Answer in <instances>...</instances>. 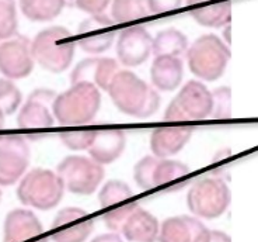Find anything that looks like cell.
<instances>
[{"label":"cell","instance_id":"obj_34","mask_svg":"<svg viewBox=\"0 0 258 242\" xmlns=\"http://www.w3.org/2000/svg\"><path fill=\"white\" fill-rule=\"evenodd\" d=\"M111 2L112 0H75V5L84 13L96 16V14H104Z\"/></svg>","mask_w":258,"mask_h":242},{"label":"cell","instance_id":"obj_29","mask_svg":"<svg viewBox=\"0 0 258 242\" xmlns=\"http://www.w3.org/2000/svg\"><path fill=\"white\" fill-rule=\"evenodd\" d=\"M21 103V93L12 79L0 72V107L6 114H13Z\"/></svg>","mask_w":258,"mask_h":242},{"label":"cell","instance_id":"obj_35","mask_svg":"<svg viewBox=\"0 0 258 242\" xmlns=\"http://www.w3.org/2000/svg\"><path fill=\"white\" fill-rule=\"evenodd\" d=\"M184 0H148L150 14L168 13L180 9Z\"/></svg>","mask_w":258,"mask_h":242},{"label":"cell","instance_id":"obj_4","mask_svg":"<svg viewBox=\"0 0 258 242\" xmlns=\"http://www.w3.org/2000/svg\"><path fill=\"white\" fill-rule=\"evenodd\" d=\"M64 190L58 173L37 168L23 176L17 189V197L24 206L32 209L51 210L60 203Z\"/></svg>","mask_w":258,"mask_h":242},{"label":"cell","instance_id":"obj_21","mask_svg":"<svg viewBox=\"0 0 258 242\" xmlns=\"http://www.w3.org/2000/svg\"><path fill=\"white\" fill-rule=\"evenodd\" d=\"M189 180L191 169L188 165L182 164L180 161L159 159L153 177L155 189L161 190L164 193H174L188 186Z\"/></svg>","mask_w":258,"mask_h":242},{"label":"cell","instance_id":"obj_37","mask_svg":"<svg viewBox=\"0 0 258 242\" xmlns=\"http://www.w3.org/2000/svg\"><path fill=\"white\" fill-rule=\"evenodd\" d=\"M91 242H123V239L116 232H111V234H103V235L96 236Z\"/></svg>","mask_w":258,"mask_h":242},{"label":"cell","instance_id":"obj_7","mask_svg":"<svg viewBox=\"0 0 258 242\" xmlns=\"http://www.w3.org/2000/svg\"><path fill=\"white\" fill-rule=\"evenodd\" d=\"M212 92L200 80H189L171 100L163 118L166 121L204 120L212 116Z\"/></svg>","mask_w":258,"mask_h":242},{"label":"cell","instance_id":"obj_15","mask_svg":"<svg viewBox=\"0 0 258 242\" xmlns=\"http://www.w3.org/2000/svg\"><path fill=\"white\" fill-rule=\"evenodd\" d=\"M119 71L115 59L105 57H93L80 61L71 73L72 85L90 83L108 92L112 79Z\"/></svg>","mask_w":258,"mask_h":242},{"label":"cell","instance_id":"obj_31","mask_svg":"<svg viewBox=\"0 0 258 242\" xmlns=\"http://www.w3.org/2000/svg\"><path fill=\"white\" fill-rule=\"evenodd\" d=\"M97 130H68L59 132V137L62 139L64 147L73 151H84L90 148V145L94 141Z\"/></svg>","mask_w":258,"mask_h":242},{"label":"cell","instance_id":"obj_5","mask_svg":"<svg viewBox=\"0 0 258 242\" xmlns=\"http://www.w3.org/2000/svg\"><path fill=\"white\" fill-rule=\"evenodd\" d=\"M189 71L200 79L213 82L225 72L230 59V50L215 34H205L188 48Z\"/></svg>","mask_w":258,"mask_h":242},{"label":"cell","instance_id":"obj_33","mask_svg":"<svg viewBox=\"0 0 258 242\" xmlns=\"http://www.w3.org/2000/svg\"><path fill=\"white\" fill-rule=\"evenodd\" d=\"M213 98V110L212 117L226 118L230 116V107H232V93L229 87H220L212 92Z\"/></svg>","mask_w":258,"mask_h":242},{"label":"cell","instance_id":"obj_3","mask_svg":"<svg viewBox=\"0 0 258 242\" xmlns=\"http://www.w3.org/2000/svg\"><path fill=\"white\" fill-rule=\"evenodd\" d=\"M101 106V93L90 83H76L58 94L53 114L62 125H84L94 120Z\"/></svg>","mask_w":258,"mask_h":242},{"label":"cell","instance_id":"obj_16","mask_svg":"<svg viewBox=\"0 0 258 242\" xmlns=\"http://www.w3.org/2000/svg\"><path fill=\"white\" fill-rule=\"evenodd\" d=\"M42 224L32 211L16 209L10 211L5 220L3 242H48Z\"/></svg>","mask_w":258,"mask_h":242},{"label":"cell","instance_id":"obj_14","mask_svg":"<svg viewBox=\"0 0 258 242\" xmlns=\"http://www.w3.org/2000/svg\"><path fill=\"white\" fill-rule=\"evenodd\" d=\"M153 51V38L142 26H132L119 34L116 42V57L123 66L142 65Z\"/></svg>","mask_w":258,"mask_h":242},{"label":"cell","instance_id":"obj_10","mask_svg":"<svg viewBox=\"0 0 258 242\" xmlns=\"http://www.w3.org/2000/svg\"><path fill=\"white\" fill-rule=\"evenodd\" d=\"M30 165V147L20 135L0 139V186H12L24 176Z\"/></svg>","mask_w":258,"mask_h":242},{"label":"cell","instance_id":"obj_6","mask_svg":"<svg viewBox=\"0 0 258 242\" xmlns=\"http://www.w3.org/2000/svg\"><path fill=\"white\" fill-rule=\"evenodd\" d=\"M232 200L230 190L220 177H204L191 186L187 195V206L194 216L218 218L225 213Z\"/></svg>","mask_w":258,"mask_h":242},{"label":"cell","instance_id":"obj_32","mask_svg":"<svg viewBox=\"0 0 258 242\" xmlns=\"http://www.w3.org/2000/svg\"><path fill=\"white\" fill-rule=\"evenodd\" d=\"M139 204L134 202V200H128L122 203L119 207H115V209L108 210L105 211L103 216V221L105 224V227L108 229H111L112 232H119L121 228H122L123 223L126 221V218L129 217V214L134 211V210L138 207Z\"/></svg>","mask_w":258,"mask_h":242},{"label":"cell","instance_id":"obj_1","mask_svg":"<svg viewBox=\"0 0 258 242\" xmlns=\"http://www.w3.org/2000/svg\"><path fill=\"white\" fill-rule=\"evenodd\" d=\"M108 93L118 110L131 117L149 118L160 107L157 90L131 71H118Z\"/></svg>","mask_w":258,"mask_h":242},{"label":"cell","instance_id":"obj_41","mask_svg":"<svg viewBox=\"0 0 258 242\" xmlns=\"http://www.w3.org/2000/svg\"><path fill=\"white\" fill-rule=\"evenodd\" d=\"M66 2H68V0H66ZM73 2H75V0H73Z\"/></svg>","mask_w":258,"mask_h":242},{"label":"cell","instance_id":"obj_12","mask_svg":"<svg viewBox=\"0 0 258 242\" xmlns=\"http://www.w3.org/2000/svg\"><path fill=\"white\" fill-rule=\"evenodd\" d=\"M94 229L90 214L79 207L60 210L51 224V239L53 242H86Z\"/></svg>","mask_w":258,"mask_h":242},{"label":"cell","instance_id":"obj_11","mask_svg":"<svg viewBox=\"0 0 258 242\" xmlns=\"http://www.w3.org/2000/svg\"><path fill=\"white\" fill-rule=\"evenodd\" d=\"M34 57L30 39L14 35L0 42V72L6 78H27L34 69Z\"/></svg>","mask_w":258,"mask_h":242},{"label":"cell","instance_id":"obj_17","mask_svg":"<svg viewBox=\"0 0 258 242\" xmlns=\"http://www.w3.org/2000/svg\"><path fill=\"white\" fill-rule=\"evenodd\" d=\"M192 127H160L156 128L150 135V150L156 158L167 159L178 154L192 135Z\"/></svg>","mask_w":258,"mask_h":242},{"label":"cell","instance_id":"obj_23","mask_svg":"<svg viewBox=\"0 0 258 242\" xmlns=\"http://www.w3.org/2000/svg\"><path fill=\"white\" fill-rule=\"evenodd\" d=\"M189 14L198 24L211 28H220L229 26L232 20V2L219 0L209 6H195Z\"/></svg>","mask_w":258,"mask_h":242},{"label":"cell","instance_id":"obj_18","mask_svg":"<svg viewBox=\"0 0 258 242\" xmlns=\"http://www.w3.org/2000/svg\"><path fill=\"white\" fill-rule=\"evenodd\" d=\"M126 145L125 132L119 128H100L97 130L93 144L89 148L90 157L98 164H112L122 155Z\"/></svg>","mask_w":258,"mask_h":242},{"label":"cell","instance_id":"obj_25","mask_svg":"<svg viewBox=\"0 0 258 242\" xmlns=\"http://www.w3.org/2000/svg\"><path fill=\"white\" fill-rule=\"evenodd\" d=\"M66 0H20V9L31 21H51L62 13Z\"/></svg>","mask_w":258,"mask_h":242},{"label":"cell","instance_id":"obj_27","mask_svg":"<svg viewBox=\"0 0 258 242\" xmlns=\"http://www.w3.org/2000/svg\"><path fill=\"white\" fill-rule=\"evenodd\" d=\"M132 199L134 191L122 180H108L98 193V202L103 210L112 209L116 204H122Z\"/></svg>","mask_w":258,"mask_h":242},{"label":"cell","instance_id":"obj_22","mask_svg":"<svg viewBox=\"0 0 258 242\" xmlns=\"http://www.w3.org/2000/svg\"><path fill=\"white\" fill-rule=\"evenodd\" d=\"M184 76L182 61L177 57H156L150 68V79L157 90L171 92L180 86Z\"/></svg>","mask_w":258,"mask_h":242},{"label":"cell","instance_id":"obj_19","mask_svg":"<svg viewBox=\"0 0 258 242\" xmlns=\"http://www.w3.org/2000/svg\"><path fill=\"white\" fill-rule=\"evenodd\" d=\"M205 224L189 216L170 217L160 225L159 242H198L207 231Z\"/></svg>","mask_w":258,"mask_h":242},{"label":"cell","instance_id":"obj_24","mask_svg":"<svg viewBox=\"0 0 258 242\" xmlns=\"http://www.w3.org/2000/svg\"><path fill=\"white\" fill-rule=\"evenodd\" d=\"M188 38L175 28H167L157 33L153 38V53L156 57H177L180 58L188 51Z\"/></svg>","mask_w":258,"mask_h":242},{"label":"cell","instance_id":"obj_30","mask_svg":"<svg viewBox=\"0 0 258 242\" xmlns=\"http://www.w3.org/2000/svg\"><path fill=\"white\" fill-rule=\"evenodd\" d=\"M160 158H156L155 155L142 158L138 164L135 165L134 169V177H135L136 184L143 190H153V177H155L156 165L159 162Z\"/></svg>","mask_w":258,"mask_h":242},{"label":"cell","instance_id":"obj_26","mask_svg":"<svg viewBox=\"0 0 258 242\" xmlns=\"http://www.w3.org/2000/svg\"><path fill=\"white\" fill-rule=\"evenodd\" d=\"M111 16L116 24L145 19L150 16L148 0H112Z\"/></svg>","mask_w":258,"mask_h":242},{"label":"cell","instance_id":"obj_39","mask_svg":"<svg viewBox=\"0 0 258 242\" xmlns=\"http://www.w3.org/2000/svg\"><path fill=\"white\" fill-rule=\"evenodd\" d=\"M5 116H6V113L3 112V110H2V107H0V131L3 130V128H5ZM2 135H0V139H2Z\"/></svg>","mask_w":258,"mask_h":242},{"label":"cell","instance_id":"obj_40","mask_svg":"<svg viewBox=\"0 0 258 242\" xmlns=\"http://www.w3.org/2000/svg\"><path fill=\"white\" fill-rule=\"evenodd\" d=\"M0 202H2V190H0Z\"/></svg>","mask_w":258,"mask_h":242},{"label":"cell","instance_id":"obj_8","mask_svg":"<svg viewBox=\"0 0 258 242\" xmlns=\"http://www.w3.org/2000/svg\"><path fill=\"white\" fill-rule=\"evenodd\" d=\"M56 173L63 182L64 189L75 195H93L103 182L105 170L104 165L93 158L72 155L64 158L58 165Z\"/></svg>","mask_w":258,"mask_h":242},{"label":"cell","instance_id":"obj_9","mask_svg":"<svg viewBox=\"0 0 258 242\" xmlns=\"http://www.w3.org/2000/svg\"><path fill=\"white\" fill-rule=\"evenodd\" d=\"M58 94L49 89H37L28 96L17 116V125L21 130H49L55 124L53 103Z\"/></svg>","mask_w":258,"mask_h":242},{"label":"cell","instance_id":"obj_13","mask_svg":"<svg viewBox=\"0 0 258 242\" xmlns=\"http://www.w3.org/2000/svg\"><path fill=\"white\" fill-rule=\"evenodd\" d=\"M115 21L107 14H96L79 26L76 41L87 54H103L111 48L115 39Z\"/></svg>","mask_w":258,"mask_h":242},{"label":"cell","instance_id":"obj_36","mask_svg":"<svg viewBox=\"0 0 258 242\" xmlns=\"http://www.w3.org/2000/svg\"><path fill=\"white\" fill-rule=\"evenodd\" d=\"M198 242H232V238L223 231L208 228L198 239Z\"/></svg>","mask_w":258,"mask_h":242},{"label":"cell","instance_id":"obj_2","mask_svg":"<svg viewBox=\"0 0 258 242\" xmlns=\"http://www.w3.org/2000/svg\"><path fill=\"white\" fill-rule=\"evenodd\" d=\"M76 44V37L68 28L49 27L37 34L31 42L32 57L46 71L63 72L73 61Z\"/></svg>","mask_w":258,"mask_h":242},{"label":"cell","instance_id":"obj_20","mask_svg":"<svg viewBox=\"0 0 258 242\" xmlns=\"http://www.w3.org/2000/svg\"><path fill=\"white\" fill-rule=\"evenodd\" d=\"M119 232L129 242H156L159 239L160 224L153 214L138 206L129 214Z\"/></svg>","mask_w":258,"mask_h":242},{"label":"cell","instance_id":"obj_28","mask_svg":"<svg viewBox=\"0 0 258 242\" xmlns=\"http://www.w3.org/2000/svg\"><path fill=\"white\" fill-rule=\"evenodd\" d=\"M17 10L14 0H0V39L12 38L17 33Z\"/></svg>","mask_w":258,"mask_h":242},{"label":"cell","instance_id":"obj_38","mask_svg":"<svg viewBox=\"0 0 258 242\" xmlns=\"http://www.w3.org/2000/svg\"><path fill=\"white\" fill-rule=\"evenodd\" d=\"M207 2H213V0H185L187 6L189 7L201 6V5H204V3H207Z\"/></svg>","mask_w":258,"mask_h":242}]
</instances>
